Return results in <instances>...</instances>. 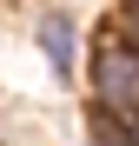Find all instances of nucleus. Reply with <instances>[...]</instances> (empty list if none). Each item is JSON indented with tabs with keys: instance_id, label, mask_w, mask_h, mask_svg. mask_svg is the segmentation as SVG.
<instances>
[{
	"instance_id": "3",
	"label": "nucleus",
	"mask_w": 139,
	"mask_h": 146,
	"mask_svg": "<svg viewBox=\"0 0 139 146\" xmlns=\"http://www.w3.org/2000/svg\"><path fill=\"white\" fill-rule=\"evenodd\" d=\"M86 133H93V146H132L126 119H106V113H93V119H86Z\"/></svg>"
},
{
	"instance_id": "4",
	"label": "nucleus",
	"mask_w": 139,
	"mask_h": 146,
	"mask_svg": "<svg viewBox=\"0 0 139 146\" xmlns=\"http://www.w3.org/2000/svg\"><path fill=\"white\" fill-rule=\"evenodd\" d=\"M119 40L139 46V0H119Z\"/></svg>"
},
{
	"instance_id": "2",
	"label": "nucleus",
	"mask_w": 139,
	"mask_h": 146,
	"mask_svg": "<svg viewBox=\"0 0 139 146\" xmlns=\"http://www.w3.org/2000/svg\"><path fill=\"white\" fill-rule=\"evenodd\" d=\"M40 53L60 80H73V20L66 13H40Z\"/></svg>"
},
{
	"instance_id": "5",
	"label": "nucleus",
	"mask_w": 139,
	"mask_h": 146,
	"mask_svg": "<svg viewBox=\"0 0 139 146\" xmlns=\"http://www.w3.org/2000/svg\"><path fill=\"white\" fill-rule=\"evenodd\" d=\"M126 133H132V146H139V119H132V126H126Z\"/></svg>"
},
{
	"instance_id": "1",
	"label": "nucleus",
	"mask_w": 139,
	"mask_h": 146,
	"mask_svg": "<svg viewBox=\"0 0 139 146\" xmlns=\"http://www.w3.org/2000/svg\"><path fill=\"white\" fill-rule=\"evenodd\" d=\"M93 106L106 119H139V46H126L119 33L93 46Z\"/></svg>"
}]
</instances>
